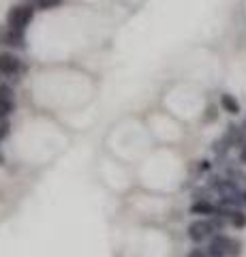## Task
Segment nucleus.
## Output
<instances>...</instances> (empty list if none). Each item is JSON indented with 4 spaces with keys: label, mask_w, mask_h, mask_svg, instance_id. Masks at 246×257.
<instances>
[{
    "label": "nucleus",
    "mask_w": 246,
    "mask_h": 257,
    "mask_svg": "<svg viewBox=\"0 0 246 257\" xmlns=\"http://www.w3.org/2000/svg\"><path fill=\"white\" fill-rule=\"evenodd\" d=\"M20 69L22 64L13 54H0V75H18Z\"/></svg>",
    "instance_id": "nucleus-4"
},
{
    "label": "nucleus",
    "mask_w": 246,
    "mask_h": 257,
    "mask_svg": "<svg viewBox=\"0 0 246 257\" xmlns=\"http://www.w3.org/2000/svg\"><path fill=\"white\" fill-rule=\"evenodd\" d=\"M35 5H37V9H54V7H58L60 5V0H35Z\"/></svg>",
    "instance_id": "nucleus-11"
},
{
    "label": "nucleus",
    "mask_w": 246,
    "mask_h": 257,
    "mask_svg": "<svg viewBox=\"0 0 246 257\" xmlns=\"http://www.w3.org/2000/svg\"><path fill=\"white\" fill-rule=\"evenodd\" d=\"M240 251H242L240 240H231V242H229V255H231V257H237V255H240Z\"/></svg>",
    "instance_id": "nucleus-14"
},
{
    "label": "nucleus",
    "mask_w": 246,
    "mask_h": 257,
    "mask_svg": "<svg viewBox=\"0 0 246 257\" xmlns=\"http://www.w3.org/2000/svg\"><path fill=\"white\" fill-rule=\"evenodd\" d=\"M240 161H242V163L246 165V142H244V146L240 148Z\"/></svg>",
    "instance_id": "nucleus-17"
},
{
    "label": "nucleus",
    "mask_w": 246,
    "mask_h": 257,
    "mask_svg": "<svg viewBox=\"0 0 246 257\" xmlns=\"http://www.w3.org/2000/svg\"><path fill=\"white\" fill-rule=\"evenodd\" d=\"M242 128H244V131H246V118H244V124H242Z\"/></svg>",
    "instance_id": "nucleus-21"
},
{
    "label": "nucleus",
    "mask_w": 246,
    "mask_h": 257,
    "mask_svg": "<svg viewBox=\"0 0 246 257\" xmlns=\"http://www.w3.org/2000/svg\"><path fill=\"white\" fill-rule=\"evenodd\" d=\"M7 161H5V155H3V150H0V165H5Z\"/></svg>",
    "instance_id": "nucleus-20"
},
{
    "label": "nucleus",
    "mask_w": 246,
    "mask_h": 257,
    "mask_svg": "<svg viewBox=\"0 0 246 257\" xmlns=\"http://www.w3.org/2000/svg\"><path fill=\"white\" fill-rule=\"evenodd\" d=\"M240 202H242V204H246V191H242V193H240Z\"/></svg>",
    "instance_id": "nucleus-19"
},
{
    "label": "nucleus",
    "mask_w": 246,
    "mask_h": 257,
    "mask_svg": "<svg viewBox=\"0 0 246 257\" xmlns=\"http://www.w3.org/2000/svg\"><path fill=\"white\" fill-rule=\"evenodd\" d=\"M199 170H201V172H208V170H210V163H208V161H201Z\"/></svg>",
    "instance_id": "nucleus-18"
},
{
    "label": "nucleus",
    "mask_w": 246,
    "mask_h": 257,
    "mask_svg": "<svg viewBox=\"0 0 246 257\" xmlns=\"http://www.w3.org/2000/svg\"><path fill=\"white\" fill-rule=\"evenodd\" d=\"M220 105H223V109L227 111V114H231V116H235V114H240V103H237L231 94H220Z\"/></svg>",
    "instance_id": "nucleus-7"
},
{
    "label": "nucleus",
    "mask_w": 246,
    "mask_h": 257,
    "mask_svg": "<svg viewBox=\"0 0 246 257\" xmlns=\"http://www.w3.org/2000/svg\"><path fill=\"white\" fill-rule=\"evenodd\" d=\"M190 212L193 214H203V216H214L216 214V206L210 204L208 199H197V202L190 206Z\"/></svg>",
    "instance_id": "nucleus-6"
},
{
    "label": "nucleus",
    "mask_w": 246,
    "mask_h": 257,
    "mask_svg": "<svg viewBox=\"0 0 246 257\" xmlns=\"http://www.w3.org/2000/svg\"><path fill=\"white\" fill-rule=\"evenodd\" d=\"M229 148H231V146H229V142H227L225 138H220V140H216V142H214V152H216L218 157H223V155H225V152H227Z\"/></svg>",
    "instance_id": "nucleus-9"
},
{
    "label": "nucleus",
    "mask_w": 246,
    "mask_h": 257,
    "mask_svg": "<svg viewBox=\"0 0 246 257\" xmlns=\"http://www.w3.org/2000/svg\"><path fill=\"white\" fill-rule=\"evenodd\" d=\"M214 234V227L210 221H193L188 225V238L193 242H203L208 236Z\"/></svg>",
    "instance_id": "nucleus-2"
},
{
    "label": "nucleus",
    "mask_w": 246,
    "mask_h": 257,
    "mask_svg": "<svg viewBox=\"0 0 246 257\" xmlns=\"http://www.w3.org/2000/svg\"><path fill=\"white\" fill-rule=\"evenodd\" d=\"M13 111V101L9 99H0V118H7Z\"/></svg>",
    "instance_id": "nucleus-10"
},
{
    "label": "nucleus",
    "mask_w": 246,
    "mask_h": 257,
    "mask_svg": "<svg viewBox=\"0 0 246 257\" xmlns=\"http://www.w3.org/2000/svg\"><path fill=\"white\" fill-rule=\"evenodd\" d=\"M229 219H231V225H233V227H246V212H242L240 208H237V210H233Z\"/></svg>",
    "instance_id": "nucleus-8"
},
{
    "label": "nucleus",
    "mask_w": 246,
    "mask_h": 257,
    "mask_svg": "<svg viewBox=\"0 0 246 257\" xmlns=\"http://www.w3.org/2000/svg\"><path fill=\"white\" fill-rule=\"evenodd\" d=\"M216 118V107H208V111H205V122H212V120Z\"/></svg>",
    "instance_id": "nucleus-15"
},
{
    "label": "nucleus",
    "mask_w": 246,
    "mask_h": 257,
    "mask_svg": "<svg viewBox=\"0 0 246 257\" xmlns=\"http://www.w3.org/2000/svg\"><path fill=\"white\" fill-rule=\"evenodd\" d=\"M188 257H205V253L201 251V248H195V251H190Z\"/></svg>",
    "instance_id": "nucleus-16"
},
{
    "label": "nucleus",
    "mask_w": 246,
    "mask_h": 257,
    "mask_svg": "<svg viewBox=\"0 0 246 257\" xmlns=\"http://www.w3.org/2000/svg\"><path fill=\"white\" fill-rule=\"evenodd\" d=\"M244 135H246L244 128L235 126V124H229L227 133L223 135V138L229 142V146H244Z\"/></svg>",
    "instance_id": "nucleus-5"
},
{
    "label": "nucleus",
    "mask_w": 246,
    "mask_h": 257,
    "mask_svg": "<svg viewBox=\"0 0 246 257\" xmlns=\"http://www.w3.org/2000/svg\"><path fill=\"white\" fill-rule=\"evenodd\" d=\"M229 242H231V238H227L223 234L214 236L212 242H210V248H208V255L210 257H225V255H229Z\"/></svg>",
    "instance_id": "nucleus-3"
},
{
    "label": "nucleus",
    "mask_w": 246,
    "mask_h": 257,
    "mask_svg": "<svg viewBox=\"0 0 246 257\" xmlns=\"http://www.w3.org/2000/svg\"><path fill=\"white\" fill-rule=\"evenodd\" d=\"M35 18V9L33 7H26V5H20V7H13V9L7 13V24L9 28L13 30H24Z\"/></svg>",
    "instance_id": "nucleus-1"
},
{
    "label": "nucleus",
    "mask_w": 246,
    "mask_h": 257,
    "mask_svg": "<svg viewBox=\"0 0 246 257\" xmlns=\"http://www.w3.org/2000/svg\"><path fill=\"white\" fill-rule=\"evenodd\" d=\"M9 133H11V124L7 122V118H0V140L9 138Z\"/></svg>",
    "instance_id": "nucleus-13"
},
{
    "label": "nucleus",
    "mask_w": 246,
    "mask_h": 257,
    "mask_svg": "<svg viewBox=\"0 0 246 257\" xmlns=\"http://www.w3.org/2000/svg\"><path fill=\"white\" fill-rule=\"evenodd\" d=\"M0 99L13 101V88H11L9 84H5V82H0Z\"/></svg>",
    "instance_id": "nucleus-12"
}]
</instances>
